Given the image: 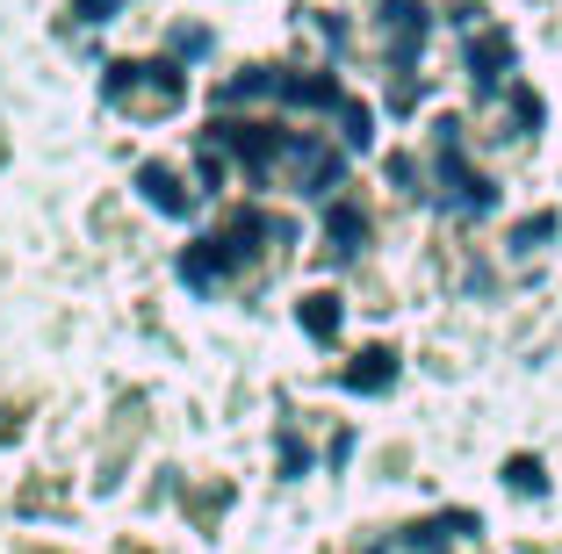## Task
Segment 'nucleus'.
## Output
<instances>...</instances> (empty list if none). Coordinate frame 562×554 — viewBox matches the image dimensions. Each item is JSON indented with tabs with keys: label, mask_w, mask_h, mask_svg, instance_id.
<instances>
[{
	"label": "nucleus",
	"mask_w": 562,
	"mask_h": 554,
	"mask_svg": "<svg viewBox=\"0 0 562 554\" xmlns=\"http://www.w3.org/2000/svg\"><path fill=\"white\" fill-rule=\"evenodd\" d=\"M238 159V173L252 188H296V195H331L339 180H347V151L325 145L311 131H274V123H232V115H216L210 131L195 145V166L202 180H224V166Z\"/></svg>",
	"instance_id": "f257e3e1"
},
{
	"label": "nucleus",
	"mask_w": 562,
	"mask_h": 554,
	"mask_svg": "<svg viewBox=\"0 0 562 554\" xmlns=\"http://www.w3.org/2000/svg\"><path fill=\"white\" fill-rule=\"evenodd\" d=\"M224 109H238V101H289V109H325L347 123V151H368V137H375V115L361 109V101L347 94V87L331 80V72H281V66H252L246 80H224Z\"/></svg>",
	"instance_id": "f03ea898"
},
{
	"label": "nucleus",
	"mask_w": 562,
	"mask_h": 554,
	"mask_svg": "<svg viewBox=\"0 0 562 554\" xmlns=\"http://www.w3.org/2000/svg\"><path fill=\"white\" fill-rule=\"evenodd\" d=\"M267 245H289V224H281V216H260V210H238L232 224H216L210 238H195L181 252V281L195 295H216L232 274H246Z\"/></svg>",
	"instance_id": "7ed1b4c3"
},
{
	"label": "nucleus",
	"mask_w": 562,
	"mask_h": 554,
	"mask_svg": "<svg viewBox=\"0 0 562 554\" xmlns=\"http://www.w3.org/2000/svg\"><path fill=\"white\" fill-rule=\"evenodd\" d=\"M101 101L131 109V115H166L188 101V72L166 66V58H116V66L101 72Z\"/></svg>",
	"instance_id": "20e7f679"
},
{
	"label": "nucleus",
	"mask_w": 562,
	"mask_h": 554,
	"mask_svg": "<svg viewBox=\"0 0 562 554\" xmlns=\"http://www.w3.org/2000/svg\"><path fill=\"white\" fill-rule=\"evenodd\" d=\"M432 166H440V202L447 210H462V216L497 210V188L462 159V123H440V131H432Z\"/></svg>",
	"instance_id": "39448f33"
},
{
	"label": "nucleus",
	"mask_w": 562,
	"mask_h": 554,
	"mask_svg": "<svg viewBox=\"0 0 562 554\" xmlns=\"http://www.w3.org/2000/svg\"><path fill=\"white\" fill-rule=\"evenodd\" d=\"M382 36H390L397 80L412 87V66H418V50H426V8H418V0H390V8H382Z\"/></svg>",
	"instance_id": "423d86ee"
},
{
	"label": "nucleus",
	"mask_w": 562,
	"mask_h": 554,
	"mask_svg": "<svg viewBox=\"0 0 562 554\" xmlns=\"http://www.w3.org/2000/svg\"><path fill=\"white\" fill-rule=\"evenodd\" d=\"M137 195H145L159 216H188L195 210V188H181L173 166H137Z\"/></svg>",
	"instance_id": "0eeeda50"
},
{
	"label": "nucleus",
	"mask_w": 562,
	"mask_h": 554,
	"mask_svg": "<svg viewBox=\"0 0 562 554\" xmlns=\"http://www.w3.org/2000/svg\"><path fill=\"white\" fill-rule=\"evenodd\" d=\"M361 245H368V216L353 210V202H331L325 210V252L331 260H353Z\"/></svg>",
	"instance_id": "6e6552de"
},
{
	"label": "nucleus",
	"mask_w": 562,
	"mask_h": 554,
	"mask_svg": "<svg viewBox=\"0 0 562 554\" xmlns=\"http://www.w3.org/2000/svg\"><path fill=\"white\" fill-rule=\"evenodd\" d=\"M469 72H476V87H483V94H497V80L513 72V44H505L497 30H483L476 44H469Z\"/></svg>",
	"instance_id": "1a4fd4ad"
},
{
	"label": "nucleus",
	"mask_w": 562,
	"mask_h": 554,
	"mask_svg": "<svg viewBox=\"0 0 562 554\" xmlns=\"http://www.w3.org/2000/svg\"><path fill=\"white\" fill-rule=\"evenodd\" d=\"M397 382V353L390 346H375V353H361V368H347V389H390Z\"/></svg>",
	"instance_id": "9d476101"
},
{
	"label": "nucleus",
	"mask_w": 562,
	"mask_h": 554,
	"mask_svg": "<svg viewBox=\"0 0 562 554\" xmlns=\"http://www.w3.org/2000/svg\"><path fill=\"white\" fill-rule=\"evenodd\" d=\"M303 331H311V339H331V331H339V295H303Z\"/></svg>",
	"instance_id": "9b49d317"
},
{
	"label": "nucleus",
	"mask_w": 562,
	"mask_h": 554,
	"mask_svg": "<svg viewBox=\"0 0 562 554\" xmlns=\"http://www.w3.org/2000/svg\"><path fill=\"white\" fill-rule=\"evenodd\" d=\"M469 511H454V519H426V525H412V533H404V547H440V540H454V533H469Z\"/></svg>",
	"instance_id": "f8f14e48"
},
{
	"label": "nucleus",
	"mask_w": 562,
	"mask_h": 554,
	"mask_svg": "<svg viewBox=\"0 0 562 554\" xmlns=\"http://www.w3.org/2000/svg\"><path fill=\"white\" fill-rule=\"evenodd\" d=\"M116 8H123V0H72V8H66V22H87V30H94V22H109Z\"/></svg>",
	"instance_id": "ddd939ff"
},
{
	"label": "nucleus",
	"mask_w": 562,
	"mask_h": 554,
	"mask_svg": "<svg viewBox=\"0 0 562 554\" xmlns=\"http://www.w3.org/2000/svg\"><path fill=\"white\" fill-rule=\"evenodd\" d=\"M555 224H562V216H533V224H519V230H513V245H519V252H533L541 238H555Z\"/></svg>",
	"instance_id": "4468645a"
},
{
	"label": "nucleus",
	"mask_w": 562,
	"mask_h": 554,
	"mask_svg": "<svg viewBox=\"0 0 562 554\" xmlns=\"http://www.w3.org/2000/svg\"><path fill=\"white\" fill-rule=\"evenodd\" d=\"M513 489H541V468H533V461H513Z\"/></svg>",
	"instance_id": "2eb2a0df"
}]
</instances>
